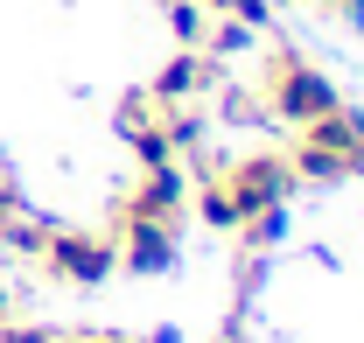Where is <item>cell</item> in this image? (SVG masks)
<instances>
[{
	"instance_id": "cell-2",
	"label": "cell",
	"mask_w": 364,
	"mask_h": 343,
	"mask_svg": "<svg viewBox=\"0 0 364 343\" xmlns=\"http://www.w3.org/2000/svg\"><path fill=\"white\" fill-rule=\"evenodd\" d=\"M43 259H49V273H63V280H77V287L105 280V273L119 266L112 231H43Z\"/></svg>"
},
{
	"instance_id": "cell-1",
	"label": "cell",
	"mask_w": 364,
	"mask_h": 343,
	"mask_svg": "<svg viewBox=\"0 0 364 343\" xmlns=\"http://www.w3.org/2000/svg\"><path fill=\"white\" fill-rule=\"evenodd\" d=\"M259 98H267L273 120H287V127H309V120H322V112H336V85L322 78L316 63H301V56H273Z\"/></svg>"
}]
</instances>
